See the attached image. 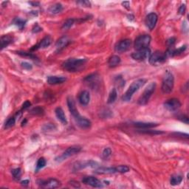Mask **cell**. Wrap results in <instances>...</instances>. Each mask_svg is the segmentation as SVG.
<instances>
[{"label":"cell","instance_id":"37","mask_svg":"<svg viewBox=\"0 0 189 189\" xmlns=\"http://www.w3.org/2000/svg\"><path fill=\"white\" fill-rule=\"evenodd\" d=\"M17 53L23 57H28V58L33 59V60H35V59L37 58V57H36L35 55H33V53H26V52H18Z\"/></svg>","mask_w":189,"mask_h":189},{"label":"cell","instance_id":"30","mask_svg":"<svg viewBox=\"0 0 189 189\" xmlns=\"http://www.w3.org/2000/svg\"><path fill=\"white\" fill-rule=\"evenodd\" d=\"M74 22H75V19H69L67 20L66 22L64 23V24H63L62 26V29L69 30L73 25Z\"/></svg>","mask_w":189,"mask_h":189},{"label":"cell","instance_id":"26","mask_svg":"<svg viewBox=\"0 0 189 189\" xmlns=\"http://www.w3.org/2000/svg\"><path fill=\"white\" fill-rule=\"evenodd\" d=\"M121 63V58L118 56H112L109 59L108 64L110 67H115Z\"/></svg>","mask_w":189,"mask_h":189},{"label":"cell","instance_id":"39","mask_svg":"<svg viewBox=\"0 0 189 189\" xmlns=\"http://www.w3.org/2000/svg\"><path fill=\"white\" fill-rule=\"evenodd\" d=\"M78 5H79L80 6L82 7H90L91 6V3L89 2V1H87V0H83V1H78L77 2Z\"/></svg>","mask_w":189,"mask_h":189},{"label":"cell","instance_id":"4","mask_svg":"<svg viewBox=\"0 0 189 189\" xmlns=\"http://www.w3.org/2000/svg\"><path fill=\"white\" fill-rule=\"evenodd\" d=\"M156 89V83L152 82L151 83L148 87L145 89L144 93L140 96V98L138 100V104L140 105H146L148 102L152 94L154 93V90Z\"/></svg>","mask_w":189,"mask_h":189},{"label":"cell","instance_id":"16","mask_svg":"<svg viewBox=\"0 0 189 189\" xmlns=\"http://www.w3.org/2000/svg\"><path fill=\"white\" fill-rule=\"evenodd\" d=\"M51 43H52V39H51V37L49 36H45L38 45H36L35 47H33L34 48H32L31 50H35V49L41 48H46V47H49V46L51 45Z\"/></svg>","mask_w":189,"mask_h":189},{"label":"cell","instance_id":"18","mask_svg":"<svg viewBox=\"0 0 189 189\" xmlns=\"http://www.w3.org/2000/svg\"><path fill=\"white\" fill-rule=\"evenodd\" d=\"M67 78L63 76H49L47 77V83L50 85H56L64 83Z\"/></svg>","mask_w":189,"mask_h":189},{"label":"cell","instance_id":"43","mask_svg":"<svg viewBox=\"0 0 189 189\" xmlns=\"http://www.w3.org/2000/svg\"><path fill=\"white\" fill-rule=\"evenodd\" d=\"M186 5H182L179 8V13L181 15H183L185 13V11H186Z\"/></svg>","mask_w":189,"mask_h":189},{"label":"cell","instance_id":"31","mask_svg":"<svg viewBox=\"0 0 189 189\" xmlns=\"http://www.w3.org/2000/svg\"><path fill=\"white\" fill-rule=\"evenodd\" d=\"M16 119L15 117L10 118L9 119H7V121L5 122V129H9V128L13 127L14 124L16 123Z\"/></svg>","mask_w":189,"mask_h":189},{"label":"cell","instance_id":"47","mask_svg":"<svg viewBox=\"0 0 189 189\" xmlns=\"http://www.w3.org/2000/svg\"><path fill=\"white\" fill-rule=\"evenodd\" d=\"M70 184L71 185V186H74L75 188H80V184L78 182H76V181H71V182H70Z\"/></svg>","mask_w":189,"mask_h":189},{"label":"cell","instance_id":"3","mask_svg":"<svg viewBox=\"0 0 189 189\" xmlns=\"http://www.w3.org/2000/svg\"><path fill=\"white\" fill-rule=\"evenodd\" d=\"M146 83V80L145 79H138L137 81H134L132 84L130 85V87H129V89H127V91L126 92V93L123 95L122 99L124 101H129L132 98L133 95L135 94L136 92L139 90V89L140 87H142Z\"/></svg>","mask_w":189,"mask_h":189},{"label":"cell","instance_id":"44","mask_svg":"<svg viewBox=\"0 0 189 189\" xmlns=\"http://www.w3.org/2000/svg\"><path fill=\"white\" fill-rule=\"evenodd\" d=\"M42 30V28H40V27L37 24H36L35 26H34V28H33V33H39V32L41 31Z\"/></svg>","mask_w":189,"mask_h":189},{"label":"cell","instance_id":"29","mask_svg":"<svg viewBox=\"0 0 189 189\" xmlns=\"http://www.w3.org/2000/svg\"><path fill=\"white\" fill-rule=\"evenodd\" d=\"M13 23H14V24H16L20 30H22L24 27V25H25L26 20H23L20 18H16L13 20Z\"/></svg>","mask_w":189,"mask_h":189},{"label":"cell","instance_id":"17","mask_svg":"<svg viewBox=\"0 0 189 189\" xmlns=\"http://www.w3.org/2000/svg\"><path fill=\"white\" fill-rule=\"evenodd\" d=\"M78 101H79L80 104L81 105L87 106L89 103V101H90V94H89V92L87 90L82 91L80 93L79 97H78Z\"/></svg>","mask_w":189,"mask_h":189},{"label":"cell","instance_id":"5","mask_svg":"<svg viewBox=\"0 0 189 189\" xmlns=\"http://www.w3.org/2000/svg\"><path fill=\"white\" fill-rule=\"evenodd\" d=\"M167 58V55L165 53L161 51H155V52L150 55L149 63L154 66H158L163 64L165 62Z\"/></svg>","mask_w":189,"mask_h":189},{"label":"cell","instance_id":"40","mask_svg":"<svg viewBox=\"0 0 189 189\" xmlns=\"http://www.w3.org/2000/svg\"><path fill=\"white\" fill-rule=\"evenodd\" d=\"M21 65H22V67L23 68L25 69V70H32V68H33V66H32L31 64H30V63L26 62H24L21 63Z\"/></svg>","mask_w":189,"mask_h":189},{"label":"cell","instance_id":"28","mask_svg":"<svg viewBox=\"0 0 189 189\" xmlns=\"http://www.w3.org/2000/svg\"><path fill=\"white\" fill-rule=\"evenodd\" d=\"M182 181V176H180V175H174V176L171 177L170 183H171V185H172V186H177V185L180 184Z\"/></svg>","mask_w":189,"mask_h":189},{"label":"cell","instance_id":"35","mask_svg":"<svg viewBox=\"0 0 189 189\" xmlns=\"http://www.w3.org/2000/svg\"><path fill=\"white\" fill-rule=\"evenodd\" d=\"M116 169H117V172L118 173H121V174H124V173H127L128 171H129V166H127V165H119V166L116 167Z\"/></svg>","mask_w":189,"mask_h":189},{"label":"cell","instance_id":"50","mask_svg":"<svg viewBox=\"0 0 189 189\" xmlns=\"http://www.w3.org/2000/svg\"><path fill=\"white\" fill-rule=\"evenodd\" d=\"M30 4H31L32 5H33V6H39V2H30Z\"/></svg>","mask_w":189,"mask_h":189},{"label":"cell","instance_id":"19","mask_svg":"<svg viewBox=\"0 0 189 189\" xmlns=\"http://www.w3.org/2000/svg\"><path fill=\"white\" fill-rule=\"evenodd\" d=\"M75 121L77 125L81 129H89L91 127V121L86 118L80 116V117L76 118Z\"/></svg>","mask_w":189,"mask_h":189},{"label":"cell","instance_id":"8","mask_svg":"<svg viewBox=\"0 0 189 189\" xmlns=\"http://www.w3.org/2000/svg\"><path fill=\"white\" fill-rule=\"evenodd\" d=\"M131 41L130 39H124L120 41L114 46V49L118 53H123L129 50L131 47Z\"/></svg>","mask_w":189,"mask_h":189},{"label":"cell","instance_id":"2","mask_svg":"<svg viewBox=\"0 0 189 189\" xmlns=\"http://www.w3.org/2000/svg\"><path fill=\"white\" fill-rule=\"evenodd\" d=\"M174 85V78L172 72L167 70L163 78L161 87L162 91L165 94L171 93L173 90Z\"/></svg>","mask_w":189,"mask_h":189},{"label":"cell","instance_id":"9","mask_svg":"<svg viewBox=\"0 0 189 189\" xmlns=\"http://www.w3.org/2000/svg\"><path fill=\"white\" fill-rule=\"evenodd\" d=\"M151 55V51L148 48L140 49V50H137L136 52L133 53L131 54V57L133 59L136 61H144L146 58H149Z\"/></svg>","mask_w":189,"mask_h":189},{"label":"cell","instance_id":"46","mask_svg":"<svg viewBox=\"0 0 189 189\" xmlns=\"http://www.w3.org/2000/svg\"><path fill=\"white\" fill-rule=\"evenodd\" d=\"M179 119H180L183 122L186 123V124L188 123V118L187 117V116H186V115L180 116V117H179Z\"/></svg>","mask_w":189,"mask_h":189},{"label":"cell","instance_id":"15","mask_svg":"<svg viewBox=\"0 0 189 189\" xmlns=\"http://www.w3.org/2000/svg\"><path fill=\"white\" fill-rule=\"evenodd\" d=\"M70 43V40L67 36H64L62 37H61L58 41H56V47L58 52L62 51L63 49H64Z\"/></svg>","mask_w":189,"mask_h":189},{"label":"cell","instance_id":"45","mask_svg":"<svg viewBox=\"0 0 189 189\" xmlns=\"http://www.w3.org/2000/svg\"><path fill=\"white\" fill-rule=\"evenodd\" d=\"M175 41H176V40H175L174 38H171V39H170L167 41V45H169V47H172V46L174 45Z\"/></svg>","mask_w":189,"mask_h":189},{"label":"cell","instance_id":"11","mask_svg":"<svg viewBox=\"0 0 189 189\" xmlns=\"http://www.w3.org/2000/svg\"><path fill=\"white\" fill-rule=\"evenodd\" d=\"M82 182L84 184L90 186L93 188H102L103 183L99 180L98 179L95 178L94 177H85L82 179Z\"/></svg>","mask_w":189,"mask_h":189},{"label":"cell","instance_id":"42","mask_svg":"<svg viewBox=\"0 0 189 189\" xmlns=\"http://www.w3.org/2000/svg\"><path fill=\"white\" fill-rule=\"evenodd\" d=\"M30 106H31V103H30L29 101H26L22 105V110H27V109L29 108Z\"/></svg>","mask_w":189,"mask_h":189},{"label":"cell","instance_id":"38","mask_svg":"<svg viewBox=\"0 0 189 189\" xmlns=\"http://www.w3.org/2000/svg\"><path fill=\"white\" fill-rule=\"evenodd\" d=\"M112 154V150L110 148H104V151L102 152V157L104 159H107V158L111 155Z\"/></svg>","mask_w":189,"mask_h":189},{"label":"cell","instance_id":"7","mask_svg":"<svg viewBox=\"0 0 189 189\" xmlns=\"http://www.w3.org/2000/svg\"><path fill=\"white\" fill-rule=\"evenodd\" d=\"M81 147L78 146L69 147L67 149H66L65 152H64L62 155H60L57 158H56V161L59 162V163L64 161V160L67 159L68 157H72L75 155L76 154L79 153V152H81Z\"/></svg>","mask_w":189,"mask_h":189},{"label":"cell","instance_id":"13","mask_svg":"<svg viewBox=\"0 0 189 189\" xmlns=\"http://www.w3.org/2000/svg\"><path fill=\"white\" fill-rule=\"evenodd\" d=\"M67 102L69 111L70 112L72 115L75 118V119L78 118V117H80L81 115H80L78 109L76 107L75 103V101H74L73 98H71V97H69V98H67Z\"/></svg>","mask_w":189,"mask_h":189},{"label":"cell","instance_id":"14","mask_svg":"<svg viewBox=\"0 0 189 189\" xmlns=\"http://www.w3.org/2000/svg\"><path fill=\"white\" fill-rule=\"evenodd\" d=\"M40 185L45 188H56L61 186V183L56 179H49L47 181H41Z\"/></svg>","mask_w":189,"mask_h":189},{"label":"cell","instance_id":"1","mask_svg":"<svg viewBox=\"0 0 189 189\" xmlns=\"http://www.w3.org/2000/svg\"><path fill=\"white\" fill-rule=\"evenodd\" d=\"M87 63L85 58H69L62 64V67L70 72H78L81 70Z\"/></svg>","mask_w":189,"mask_h":189},{"label":"cell","instance_id":"22","mask_svg":"<svg viewBox=\"0 0 189 189\" xmlns=\"http://www.w3.org/2000/svg\"><path fill=\"white\" fill-rule=\"evenodd\" d=\"M97 163L93 161H87V162H81V163H78L75 165V169L80 170L82 169H85V168H95L97 166Z\"/></svg>","mask_w":189,"mask_h":189},{"label":"cell","instance_id":"41","mask_svg":"<svg viewBox=\"0 0 189 189\" xmlns=\"http://www.w3.org/2000/svg\"><path fill=\"white\" fill-rule=\"evenodd\" d=\"M54 129V125H52V124H46L43 127L44 131H50L53 130Z\"/></svg>","mask_w":189,"mask_h":189},{"label":"cell","instance_id":"6","mask_svg":"<svg viewBox=\"0 0 189 189\" xmlns=\"http://www.w3.org/2000/svg\"><path fill=\"white\" fill-rule=\"evenodd\" d=\"M151 42V37L148 35H141L135 39V48L137 50L148 48Z\"/></svg>","mask_w":189,"mask_h":189},{"label":"cell","instance_id":"33","mask_svg":"<svg viewBox=\"0 0 189 189\" xmlns=\"http://www.w3.org/2000/svg\"><path fill=\"white\" fill-rule=\"evenodd\" d=\"M140 132L144 133V134H148V135H161V134H163V131H157V130H149V129H146V130H141L140 131Z\"/></svg>","mask_w":189,"mask_h":189},{"label":"cell","instance_id":"21","mask_svg":"<svg viewBox=\"0 0 189 189\" xmlns=\"http://www.w3.org/2000/svg\"><path fill=\"white\" fill-rule=\"evenodd\" d=\"M55 112H56V118H58V121L64 124V125H67V120L66 115L65 114H64V110H63L61 107H58L56 109V111H55Z\"/></svg>","mask_w":189,"mask_h":189},{"label":"cell","instance_id":"49","mask_svg":"<svg viewBox=\"0 0 189 189\" xmlns=\"http://www.w3.org/2000/svg\"><path fill=\"white\" fill-rule=\"evenodd\" d=\"M28 183H29V180H28V179H27V180L22 181V185H23V186H28Z\"/></svg>","mask_w":189,"mask_h":189},{"label":"cell","instance_id":"23","mask_svg":"<svg viewBox=\"0 0 189 189\" xmlns=\"http://www.w3.org/2000/svg\"><path fill=\"white\" fill-rule=\"evenodd\" d=\"M133 125L137 128H140V129H146L157 127V123H146V122H135V123H133Z\"/></svg>","mask_w":189,"mask_h":189},{"label":"cell","instance_id":"27","mask_svg":"<svg viewBox=\"0 0 189 189\" xmlns=\"http://www.w3.org/2000/svg\"><path fill=\"white\" fill-rule=\"evenodd\" d=\"M118 96V92L117 90H116L115 88H113L112 89V91L110 92V95H109V98H108V104H113V103L115 101L116 98H117Z\"/></svg>","mask_w":189,"mask_h":189},{"label":"cell","instance_id":"20","mask_svg":"<svg viewBox=\"0 0 189 189\" xmlns=\"http://www.w3.org/2000/svg\"><path fill=\"white\" fill-rule=\"evenodd\" d=\"M95 173L98 174H112L118 172L116 167H101L95 170Z\"/></svg>","mask_w":189,"mask_h":189},{"label":"cell","instance_id":"36","mask_svg":"<svg viewBox=\"0 0 189 189\" xmlns=\"http://www.w3.org/2000/svg\"><path fill=\"white\" fill-rule=\"evenodd\" d=\"M12 174L14 179H19L20 178L21 174H22V171H21V169L19 168H17V169H15L12 170Z\"/></svg>","mask_w":189,"mask_h":189},{"label":"cell","instance_id":"48","mask_svg":"<svg viewBox=\"0 0 189 189\" xmlns=\"http://www.w3.org/2000/svg\"><path fill=\"white\" fill-rule=\"evenodd\" d=\"M122 5H123V7H125L126 8L129 9V6H130V5H129V2H123L122 3Z\"/></svg>","mask_w":189,"mask_h":189},{"label":"cell","instance_id":"24","mask_svg":"<svg viewBox=\"0 0 189 189\" xmlns=\"http://www.w3.org/2000/svg\"><path fill=\"white\" fill-rule=\"evenodd\" d=\"M12 41L13 38L11 37V36H2L1 37V49H3L4 48H5V47H7Z\"/></svg>","mask_w":189,"mask_h":189},{"label":"cell","instance_id":"10","mask_svg":"<svg viewBox=\"0 0 189 189\" xmlns=\"http://www.w3.org/2000/svg\"><path fill=\"white\" fill-rule=\"evenodd\" d=\"M164 106L166 110H169V111L174 112L176 111V110H179L181 106V103L178 99L176 98H172V99H169L167 101H165L164 103Z\"/></svg>","mask_w":189,"mask_h":189},{"label":"cell","instance_id":"34","mask_svg":"<svg viewBox=\"0 0 189 189\" xmlns=\"http://www.w3.org/2000/svg\"><path fill=\"white\" fill-rule=\"evenodd\" d=\"M30 112H31V114H35V115H41V114H44V110L41 107L37 106V107L33 108Z\"/></svg>","mask_w":189,"mask_h":189},{"label":"cell","instance_id":"25","mask_svg":"<svg viewBox=\"0 0 189 189\" xmlns=\"http://www.w3.org/2000/svg\"><path fill=\"white\" fill-rule=\"evenodd\" d=\"M63 11V6L62 4L56 3L55 5H52L49 7L48 11L52 14H58V13H61Z\"/></svg>","mask_w":189,"mask_h":189},{"label":"cell","instance_id":"12","mask_svg":"<svg viewBox=\"0 0 189 189\" xmlns=\"http://www.w3.org/2000/svg\"><path fill=\"white\" fill-rule=\"evenodd\" d=\"M158 20V16L156 13H151L148 16H146V24L148 27V28L150 30H152L155 28L157 22Z\"/></svg>","mask_w":189,"mask_h":189},{"label":"cell","instance_id":"32","mask_svg":"<svg viewBox=\"0 0 189 189\" xmlns=\"http://www.w3.org/2000/svg\"><path fill=\"white\" fill-rule=\"evenodd\" d=\"M46 165V160L44 157H41L38 160L37 164H36V171L42 169Z\"/></svg>","mask_w":189,"mask_h":189}]
</instances>
